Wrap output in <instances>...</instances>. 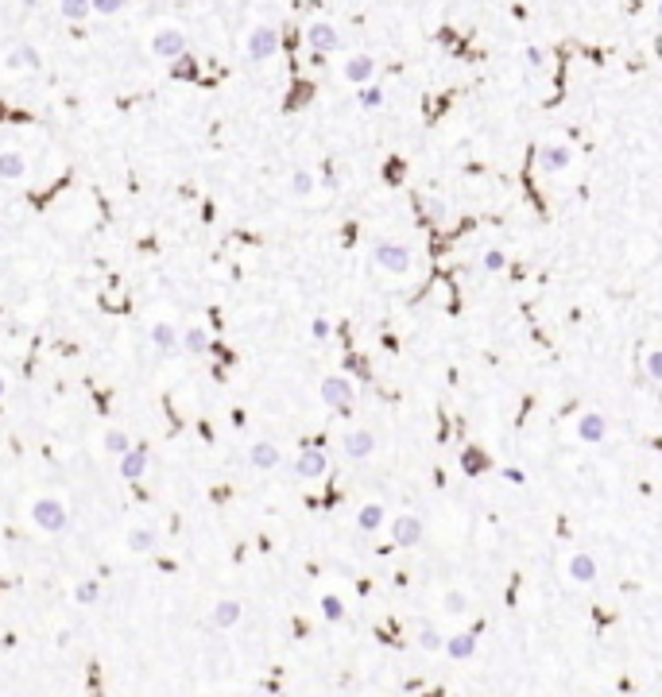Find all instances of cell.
<instances>
[{"instance_id": "cell-1", "label": "cell", "mask_w": 662, "mask_h": 697, "mask_svg": "<svg viewBox=\"0 0 662 697\" xmlns=\"http://www.w3.org/2000/svg\"><path fill=\"white\" fill-rule=\"evenodd\" d=\"M31 519L39 523L43 531L59 535V531L66 527V508H62V500H55V496H43V500L31 504Z\"/></svg>"}, {"instance_id": "cell-2", "label": "cell", "mask_w": 662, "mask_h": 697, "mask_svg": "<svg viewBox=\"0 0 662 697\" xmlns=\"http://www.w3.org/2000/svg\"><path fill=\"white\" fill-rule=\"evenodd\" d=\"M376 264L384 271H391V275H407V271H411V248H407V244L384 240V244H376Z\"/></svg>"}, {"instance_id": "cell-3", "label": "cell", "mask_w": 662, "mask_h": 697, "mask_svg": "<svg viewBox=\"0 0 662 697\" xmlns=\"http://www.w3.org/2000/svg\"><path fill=\"white\" fill-rule=\"evenodd\" d=\"M151 55L155 59H182L186 55V35L178 31V27H163V31H155L151 35Z\"/></svg>"}, {"instance_id": "cell-4", "label": "cell", "mask_w": 662, "mask_h": 697, "mask_svg": "<svg viewBox=\"0 0 662 697\" xmlns=\"http://www.w3.org/2000/svg\"><path fill=\"white\" fill-rule=\"evenodd\" d=\"M322 403H329V407H337V411L349 415V407H352V380L326 376V380H322Z\"/></svg>"}, {"instance_id": "cell-5", "label": "cell", "mask_w": 662, "mask_h": 697, "mask_svg": "<svg viewBox=\"0 0 662 697\" xmlns=\"http://www.w3.org/2000/svg\"><path fill=\"white\" fill-rule=\"evenodd\" d=\"M275 51H279L275 27H256V31L248 35V59H252V62H268Z\"/></svg>"}, {"instance_id": "cell-6", "label": "cell", "mask_w": 662, "mask_h": 697, "mask_svg": "<svg viewBox=\"0 0 662 697\" xmlns=\"http://www.w3.org/2000/svg\"><path fill=\"white\" fill-rule=\"evenodd\" d=\"M326 469H329V461H326V450H322V445H306V450L298 454V461H294V473L306 477V480L322 477Z\"/></svg>"}, {"instance_id": "cell-7", "label": "cell", "mask_w": 662, "mask_h": 697, "mask_svg": "<svg viewBox=\"0 0 662 697\" xmlns=\"http://www.w3.org/2000/svg\"><path fill=\"white\" fill-rule=\"evenodd\" d=\"M477 635H480V628L461 631V635H449L445 639V655L449 659H473L477 655Z\"/></svg>"}, {"instance_id": "cell-8", "label": "cell", "mask_w": 662, "mask_h": 697, "mask_svg": "<svg viewBox=\"0 0 662 697\" xmlns=\"http://www.w3.org/2000/svg\"><path fill=\"white\" fill-rule=\"evenodd\" d=\"M391 535H395V546H415L422 538V519H415V515H399L395 527H391Z\"/></svg>"}, {"instance_id": "cell-9", "label": "cell", "mask_w": 662, "mask_h": 697, "mask_svg": "<svg viewBox=\"0 0 662 697\" xmlns=\"http://www.w3.org/2000/svg\"><path fill=\"white\" fill-rule=\"evenodd\" d=\"M372 450H376V438H372L368 430H352V434L345 438V454H349L352 461H364V457H372Z\"/></svg>"}, {"instance_id": "cell-10", "label": "cell", "mask_w": 662, "mask_h": 697, "mask_svg": "<svg viewBox=\"0 0 662 697\" xmlns=\"http://www.w3.org/2000/svg\"><path fill=\"white\" fill-rule=\"evenodd\" d=\"M577 434L581 442H604V434H608V422L600 419V411H585L577 422Z\"/></svg>"}, {"instance_id": "cell-11", "label": "cell", "mask_w": 662, "mask_h": 697, "mask_svg": "<svg viewBox=\"0 0 662 697\" xmlns=\"http://www.w3.org/2000/svg\"><path fill=\"white\" fill-rule=\"evenodd\" d=\"M143 469H147V445H132L128 454H120V473H124L128 480L143 477Z\"/></svg>"}, {"instance_id": "cell-12", "label": "cell", "mask_w": 662, "mask_h": 697, "mask_svg": "<svg viewBox=\"0 0 662 697\" xmlns=\"http://www.w3.org/2000/svg\"><path fill=\"white\" fill-rule=\"evenodd\" d=\"M306 43H310L314 51L326 55V51H333L341 39H337V31H333L329 24H310V27H306Z\"/></svg>"}, {"instance_id": "cell-13", "label": "cell", "mask_w": 662, "mask_h": 697, "mask_svg": "<svg viewBox=\"0 0 662 697\" xmlns=\"http://www.w3.org/2000/svg\"><path fill=\"white\" fill-rule=\"evenodd\" d=\"M178 341H182V337H178V329L171 326V322H155V326H151V345H155L159 353H175Z\"/></svg>"}, {"instance_id": "cell-14", "label": "cell", "mask_w": 662, "mask_h": 697, "mask_svg": "<svg viewBox=\"0 0 662 697\" xmlns=\"http://www.w3.org/2000/svg\"><path fill=\"white\" fill-rule=\"evenodd\" d=\"M570 159H573V152H570V148H562V143L538 148V163H542L546 171H562V167H570Z\"/></svg>"}, {"instance_id": "cell-15", "label": "cell", "mask_w": 662, "mask_h": 697, "mask_svg": "<svg viewBox=\"0 0 662 697\" xmlns=\"http://www.w3.org/2000/svg\"><path fill=\"white\" fill-rule=\"evenodd\" d=\"M236 620H240V601L225 596L213 605V628H236Z\"/></svg>"}, {"instance_id": "cell-16", "label": "cell", "mask_w": 662, "mask_h": 697, "mask_svg": "<svg viewBox=\"0 0 662 697\" xmlns=\"http://www.w3.org/2000/svg\"><path fill=\"white\" fill-rule=\"evenodd\" d=\"M372 74H376V62H372L368 55H357V59L345 62V78H349L352 85H364Z\"/></svg>"}, {"instance_id": "cell-17", "label": "cell", "mask_w": 662, "mask_h": 697, "mask_svg": "<svg viewBox=\"0 0 662 697\" xmlns=\"http://www.w3.org/2000/svg\"><path fill=\"white\" fill-rule=\"evenodd\" d=\"M39 70L43 66V59H39V51H35V47H27V43H20V47H16V51H12L8 55V70Z\"/></svg>"}, {"instance_id": "cell-18", "label": "cell", "mask_w": 662, "mask_h": 697, "mask_svg": "<svg viewBox=\"0 0 662 697\" xmlns=\"http://www.w3.org/2000/svg\"><path fill=\"white\" fill-rule=\"evenodd\" d=\"M27 175V163L20 152H0V178H8V182H16V178Z\"/></svg>"}, {"instance_id": "cell-19", "label": "cell", "mask_w": 662, "mask_h": 697, "mask_svg": "<svg viewBox=\"0 0 662 697\" xmlns=\"http://www.w3.org/2000/svg\"><path fill=\"white\" fill-rule=\"evenodd\" d=\"M248 461L256 465V469H275V465H279V450L271 442H256V445H252V454H248Z\"/></svg>"}, {"instance_id": "cell-20", "label": "cell", "mask_w": 662, "mask_h": 697, "mask_svg": "<svg viewBox=\"0 0 662 697\" xmlns=\"http://www.w3.org/2000/svg\"><path fill=\"white\" fill-rule=\"evenodd\" d=\"M570 577H573V581H581V585H589V581L596 577V562H593L589 554L570 558Z\"/></svg>"}, {"instance_id": "cell-21", "label": "cell", "mask_w": 662, "mask_h": 697, "mask_svg": "<svg viewBox=\"0 0 662 697\" xmlns=\"http://www.w3.org/2000/svg\"><path fill=\"white\" fill-rule=\"evenodd\" d=\"M182 349L186 353H206V349H210V333H206L201 326H190L182 333Z\"/></svg>"}, {"instance_id": "cell-22", "label": "cell", "mask_w": 662, "mask_h": 697, "mask_svg": "<svg viewBox=\"0 0 662 697\" xmlns=\"http://www.w3.org/2000/svg\"><path fill=\"white\" fill-rule=\"evenodd\" d=\"M384 523V504H364L361 515H357V527L361 531H376Z\"/></svg>"}, {"instance_id": "cell-23", "label": "cell", "mask_w": 662, "mask_h": 697, "mask_svg": "<svg viewBox=\"0 0 662 697\" xmlns=\"http://www.w3.org/2000/svg\"><path fill=\"white\" fill-rule=\"evenodd\" d=\"M461 469L469 473V477H477V473H484V469H488V454H480V450H473V445H469V450H465V454H461Z\"/></svg>"}, {"instance_id": "cell-24", "label": "cell", "mask_w": 662, "mask_h": 697, "mask_svg": "<svg viewBox=\"0 0 662 697\" xmlns=\"http://www.w3.org/2000/svg\"><path fill=\"white\" fill-rule=\"evenodd\" d=\"M59 12H62L66 20H74V24H78V20H85V16L93 12V4H89V0H59Z\"/></svg>"}, {"instance_id": "cell-25", "label": "cell", "mask_w": 662, "mask_h": 697, "mask_svg": "<svg viewBox=\"0 0 662 697\" xmlns=\"http://www.w3.org/2000/svg\"><path fill=\"white\" fill-rule=\"evenodd\" d=\"M291 194H294V198L314 194V175H310V171H294V175H291Z\"/></svg>"}, {"instance_id": "cell-26", "label": "cell", "mask_w": 662, "mask_h": 697, "mask_svg": "<svg viewBox=\"0 0 662 697\" xmlns=\"http://www.w3.org/2000/svg\"><path fill=\"white\" fill-rule=\"evenodd\" d=\"M128 546H132L136 554H143V550H151V546H155V535H151L147 527H136L132 535H128Z\"/></svg>"}, {"instance_id": "cell-27", "label": "cell", "mask_w": 662, "mask_h": 697, "mask_svg": "<svg viewBox=\"0 0 662 697\" xmlns=\"http://www.w3.org/2000/svg\"><path fill=\"white\" fill-rule=\"evenodd\" d=\"M643 368H647V380H654V384H662V349H651V353H647Z\"/></svg>"}, {"instance_id": "cell-28", "label": "cell", "mask_w": 662, "mask_h": 697, "mask_svg": "<svg viewBox=\"0 0 662 697\" xmlns=\"http://www.w3.org/2000/svg\"><path fill=\"white\" fill-rule=\"evenodd\" d=\"M105 450H109V454H128L132 442H128V434H120V430H109V434H105Z\"/></svg>"}, {"instance_id": "cell-29", "label": "cell", "mask_w": 662, "mask_h": 697, "mask_svg": "<svg viewBox=\"0 0 662 697\" xmlns=\"http://www.w3.org/2000/svg\"><path fill=\"white\" fill-rule=\"evenodd\" d=\"M97 593H101L97 581H82V585L74 589V601H78V605H93V601H97Z\"/></svg>"}, {"instance_id": "cell-30", "label": "cell", "mask_w": 662, "mask_h": 697, "mask_svg": "<svg viewBox=\"0 0 662 697\" xmlns=\"http://www.w3.org/2000/svg\"><path fill=\"white\" fill-rule=\"evenodd\" d=\"M322 616H326V620H341L345 605L337 601V596H322Z\"/></svg>"}, {"instance_id": "cell-31", "label": "cell", "mask_w": 662, "mask_h": 697, "mask_svg": "<svg viewBox=\"0 0 662 697\" xmlns=\"http://www.w3.org/2000/svg\"><path fill=\"white\" fill-rule=\"evenodd\" d=\"M93 12H101V16H113V12H120L128 4V0H89Z\"/></svg>"}, {"instance_id": "cell-32", "label": "cell", "mask_w": 662, "mask_h": 697, "mask_svg": "<svg viewBox=\"0 0 662 697\" xmlns=\"http://www.w3.org/2000/svg\"><path fill=\"white\" fill-rule=\"evenodd\" d=\"M419 643H422V651H438V647H445V643H442V635H438L434 628H422Z\"/></svg>"}, {"instance_id": "cell-33", "label": "cell", "mask_w": 662, "mask_h": 697, "mask_svg": "<svg viewBox=\"0 0 662 697\" xmlns=\"http://www.w3.org/2000/svg\"><path fill=\"white\" fill-rule=\"evenodd\" d=\"M361 105L364 109H376V105H384V93L376 85H368V89H361Z\"/></svg>"}, {"instance_id": "cell-34", "label": "cell", "mask_w": 662, "mask_h": 697, "mask_svg": "<svg viewBox=\"0 0 662 697\" xmlns=\"http://www.w3.org/2000/svg\"><path fill=\"white\" fill-rule=\"evenodd\" d=\"M310 333H314V337H318V341H326V337H329V333H333V326H329V322H326V318H314V326H310Z\"/></svg>"}, {"instance_id": "cell-35", "label": "cell", "mask_w": 662, "mask_h": 697, "mask_svg": "<svg viewBox=\"0 0 662 697\" xmlns=\"http://www.w3.org/2000/svg\"><path fill=\"white\" fill-rule=\"evenodd\" d=\"M445 608L449 612H465V593H449L445 596Z\"/></svg>"}, {"instance_id": "cell-36", "label": "cell", "mask_w": 662, "mask_h": 697, "mask_svg": "<svg viewBox=\"0 0 662 697\" xmlns=\"http://www.w3.org/2000/svg\"><path fill=\"white\" fill-rule=\"evenodd\" d=\"M503 264H508V260H503V252H488L484 256V268L488 271H503Z\"/></svg>"}, {"instance_id": "cell-37", "label": "cell", "mask_w": 662, "mask_h": 697, "mask_svg": "<svg viewBox=\"0 0 662 697\" xmlns=\"http://www.w3.org/2000/svg\"><path fill=\"white\" fill-rule=\"evenodd\" d=\"M523 59H527L531 66H542V62H546V55L538 51V47H527V51H523Z\"/></svg>"}, {"instance_id": "cell-38", "label": "cell", "mask_w": 662, "mask_h": 697, "mask_svg": "<svg viewBox=\"0 0 662 697\" xmlns=\"http://www.w3.org/2000/svg\"><path fill=\"white\" fill-rule=\"evenodd\" d=\"M387 182H403V159H391V167H387Z\"/></svg>"}, {"instance_id": "cell-39", "label": "cell", "mask_w": 662, "mask_h": 697, "mask_svg": "<svg viewBox=\"0 0 662 697\" xmlns=\"http://www.w3.org/2000/svg\"><path fill=\"white\" fill-rule=\"evenodd\" d=\"M508 480H512V484H523V469H508Z\"/></svg>"}, {"instance_id": "cell-40", "label": "cell", "mask_w": 662, "mask_h": 697, "mask_svg": "<svg viewBox=\"0 0 662 697\" xmlns=\"http://www.w3.org/2000/svg\"><path fill=\"white\" fill-rule=\"evenodd\" d=\"M4 391H8V380H4V376H0V395H4Z\"/></svg>"}, {"instance_id": "cell-41", "label": "cell", "mask_w": 662, "mask_h": 697, "mask_svg": "<svg viewBox=\"0 0 662 697\" xmlns=\"http://www.w3.org/2000/svg\"><path fill=\"white\" fill-rule=\"evenodd\" d=\"M24 4H27V8H35V4H39V0H24Z\"/></svg>"}, {"instance_id": "cell-42", "label": "cell", "mask_w": 662, "mask_h": 697, "mask_svg": "<svg viewBox=\"0 0 662 697\" xmlns=\"http://www.w3.org/2000/svg\"><path fill=\"white\" fill-rule=\"evenodd\" d=\"M659 16H662V8H659Z\"/></svg>"}]
</instances>
